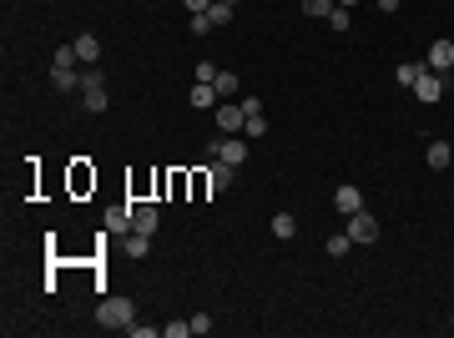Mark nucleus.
Returning <instances> with one entry per match:
<instances>
[{
	"label": "nucleus",
	"instance_id": "nucleus-1",
	"mask_svg": "<svg viewBox=\"0 0 454 338\" xmlns=\"http://www.w3.org/2000/svg\"><path fill=\"white\" fill-rule=\"evenodd\" d=\"M96 323H101V328H111V333L132 328V323H137V308H132V298H101V303H96Z\"/></svg>",
	"mask_w": 454,
	"mask_h": 338
},
{
	"label": "nucleus",
	"instance_id": "nucleus-2",
	"mask_svg": "<svg viewBox=\"0 0 454 338\" xmlns=\"http://www.w3.org/2000/svg\"><path fill=\"white\" fill-rule=\"evenodd\" d=\"M212 157L227 162V167H243L248 162V137H217L212 142Z\"/></svg>",
	"mask_w": 454,
	"mask_h": 338
},
{
	"label": "nucleus",
	"instance_id": "nucleus-3",
	"mask_svg": "<svg viewBox=\"0 0 454 338\" xmlns=\"http://www.w3.org/2000/svg\"><path fill=\"white\" fill-rule=\"evenodd\" d=\"M212 122H217V132H222V137H243L248 111H243V101H238V106H217V117H212Z\"/></svg>",
	"mask_w": 454,
	"mask_h": 338
},
{
	"label": "nucleus",
	"instance_id": "nucleus-4",
	"mask_svg": "<svg viewBox=\"0 0 454 338\" xmlns=\"http://www.w3.org/2000/svg\"><path fill=\"white\" fill-rule=\"evenodd\" d=\"M101 81H106V76H101L96 66L81 76V96H86V111H106V86H101Z\"/></svg>",
	"mask_w": 454,
	"mask_h": 338
},
{
	"label": "nucleus",
	"instance_id": "nucleus-5",
	"mask_svg": "<svg viewBox=\"0 0 454 338\" xmlns=\"http://www.w3.org/2000/svg\"><path fill=\"white\" fill-rule=\"evenodd\" d=\"M349 238H354V243H379V222H374V212L359 207V212L349 217Z\"/></svg>",
	"mask_w": 454,
	"mask_h": 338
},
{
	"label": "nucleus",
	"instance_id": "nucleus-6",
	"mask_svg": "<svg viewBox=\"0 0 454 338\" xmlns=\"http://www.w3.org/2000/svg\"><path fill=\"white\" fill-rule=\"evenodd\" d=\"M414 96H419L424 106H434V101L444 96V81H439V71H429V66H424V76L414 81Z\"/></svg>",
	"mask_w": 454,
	"mask_h": 338
},
{
	"label": "nucleus",
	"instance_id": "nucleus-7",
	"mask_svg": "<svg viewBox=\"0 0 454 338\" xmlns=\"http://www.w3.org/2000/svg\"><path fill=\"white\" fill-rule=\"evenodd\" d=\"M132 207L137 202H111L106 207V233H132Z\"/></svg>",
	"mask_w": 454,
	"mask_h": 338
},
{
	"label": "nucleus",
	"instance_id": "nucleus-8",
	"mask_svg": "<svg viewBox=\"0 0 454 338\" xmlns=\"http://www.w3.org/2000/svg\"><path fill=\"white\" fill-rule=\"evenodd\" d=\"M157 222H162V212H157L152 202H137V207H132V228H137V233L152 238V233H157Z\"/></svg>",
	"mask_w": 454,
	"mask_h": 338
},
{
	"label": "nucleus",
	"instance_id": "nucleus-9",
	"mask_svg": "<svg viewBox=\"0 0 454 338\" xmlns=\"http://www.w3.org/2000/svg\"><path fill=\"white\" fill-rule=\"evenodd\" d=\"M424 66H429V71H449V66H454V41H434Z\"/></svg>",
	"mask_w": 454,
	"mask_h": 338
},
{
	"label": "nucleus",
	"instance_id": "nucleus-10",
	"mask_svg": "<svg viewBox=\"0 0 454 338\" xmlns=\"http://www.w3.org/2000/svg\"><path fill=\"white\" fill-rule=\"evenodd\" d=\"M233 172H238V167H227V162H217V157H212V162H207V187H212V192L233 187Z\"/></svg>",
	"mask_w": 454,
	"mask_h": 338
},
{
	"label": "nucleus",
	"instance_id": "nucleus-11",
	"mask_svg": "<svg viewBox=\"0 0 454 338\" xmlns=\"http://www.w3.org/2000/svg\"><path fill=\"white\" fill-rule=\"evenodd\" d=\"M333 207H338V212H344V217H354V212L364 207V197H359V187H338V192H333Z\"/></svg>",
	"mask_w": 454,
	"mask_h": 338
},
{
	"label": "nucleus",
	"instance_id": "nucleus-12",
	"mask_svg": "<svg viewBox=\"0 0 454 338\" xmlns=\"http://www.w3.org/2000/svg\"><path fill=\"white\" fill-rule=\"evenodd\" d=\"M51 86H56V91H76V86H81L76 66H51Z\"/></svg>",
	"mask_w": 454,
	"mask_h": 338
},
{
	"label": "nucleus",
	"instance_id": "nucleus-13",
	"mask_svg": "<svg viewBox=\"0 0 454 338\" xmlns=\"http://www.w3.org/2000/svg\"><path fill=\"white\" fill-rule=\"evenodd\" d=\"M449 157H454V152H449V142H429V152H424V162L434 167V172H444Z\"/></svg>",
	"mask_w": 454,
	"mask_h": 338
},
{
	"label": "nucleus",
	"instance_id": "nucleus-14",
	"mask_svg": "<svg viewBox=\"0 0 454 338\" xmlns=\"http://www.w3.org/2000/svg\"><path fill=\"white\" fill-rule=\"evenodd\" d=\"M76 56H81L86 66H96V56H101V41H96V36H76Z\"/></svg>",
	"mask_w": 454,
	"mask_h": 338
},
{
	"label": "nucleus",
	"instance_id": "nucleus-15",
	"mask_svg": "<svg viewBox=\"0 0 454 338\" xmlns=\"http://www.w3.org/2000/svg\"><path fill=\"white\" fill-rule=\"evenodd\" d=\"M212 86H217V96H238V86H243V81H238L233 71H217V81H212Z\"/></svg>",
	"mask_w": 454,
	"mask_h": 338
},
{
	"label": "nucleus",
	"instance_id": "nucleus-16",
	"mask_svg": "<svg viewBox=\"0 0 454 338\" xmlns=\"http://www.w3.org/2000/svg\"><path fill=\"white\" fill-rule=\"evenodd\" d=\"M323 248H328V258H344V253L354 248V238H349V233H333V238H328Z\"/></svg>",
	"mask_w": 454,
	"mask_h": 338
},
{
	"label": "nucleus",
	"instance_id": "nucleus-17",
	"mask_svg": "<svg viewBox=\"0 0 454 338\" xmlns=\"http://www.w3.org/2000/svg\"><path fill=\"white\" fill-rule=\"evenodd\" d=\"M273 233H278V238H293V233H298L293 212H278V217H273Z\"/></svg>",
	"mask_w": 454,
	"mask_h": 338
},
{
	"label": "nucleus",
	"instance_id": "nucleus-18",
	"mask_svg": "<svg viewBox=\"0 0 454 338\" xmlns=\"http://www.w3.org/2000/svg\"><path fill=\"white\" fill-rule=\"evenodd\" d=\"M419 76H424V66H419V61H404V66H399V86H409V91H414V81H419Z\"/></svg>",
	"mask_w": 454,
	"mask_h": 338
},
{
	"label": "nucleus",
	"instance_id": "nucleus-19",
	"mask_svg": "<svg viewBox=\"0 0 454 338\" xmlns=\"http://www.w3.org/2000/svg\"><path fill=\"white\" fill-rule=\"evenodd\" d=\"M212 96H217V86H207V81H197L187 101H192V106H212Z\"/></svg>",
	"mask_w": 454,
	"mask_h": 338
},
{
	"label": "nucleus",
	"instance_id": "nucleus-20",
	"mask_svg": "<svg viewBox=\"0 0 454 338\" xmlns=\"http://www.w3.org/2000/svg\"><path fill=\"white\" fill-rule=\"evenodd\" d=\"M147 248H152V243H147V233H137V228H132V233H127V253H132V258H147Z\"/></svg>",
	"mask_w": 454,
	"mask_h": 338
},
{
	"label": "nucleus",
	"instance_id": "nucleus-21",
	"mask_svg": "<svg viewBox=\"0 0 454 338\" xmlns=\"http://www.w3.org/2000/svg\"><path fill=\"white\" fill-rule=\"evenodd\" d=\"M328 26H333V31H349V26H354L349 6H333V11H328Z\"/></svg>",
	"mask_w": 454,
	"mask_h": 338
},
{
	"label": "nucleus",
	"instance_id": "nucleus-22",
	"mask_svg": "<svg viewBox=\"0 0 454 338\" xmlns=\"http://www.w3.org/2000/svg\"><path fill=\"white\" fill-rule=\"evenodd\" d=\"M207 21H212V26H227V21H233V6H222V0H212V11H207Z\"/></svg>",
	"mask_w": 454,
	"mask_h": 338
},
{
	"label": "nucleus",
	"instance_id": "nucleus-23",
	"mask_svg": "<svg viewBox=\"0 0 454 338\" xmlns=\"http://www.w3.org/2000/svg\"><path fill=\"white\" fill-rule=\"evenodd\" d=\"M76 61H81V56H76V46H61V51L51 56V66H76Z\"/></svg>",
	"mask_w": 454,
	"mask_h": 338
},
{
	"label": "nucleus",
	"instance_id": "nucleus-24",
	"mask_svg": "<svg viewBox=\"0 0 454 338\" xmlns=\"http://www.w3.org/2000/svg\"><path fill=\"white\" fill-rule=\"evenodd\" d=\"M263 132H268V122H263V111H258V117H248V127H243V137H248V142H258Z\"/></svg>",
	"mask_w": 454,
	"mask_h": 338
},
{
	"label": "nucleus",
	"instance_id": "nucleus-25",
	"mask_svg": "<svg viewBox=\"0 0 454 338\" xmlns=\"http://www.w3.org/2000/svg\"><path fill=\"white\" fill-rule=\"evenodd\" d=\"M303 11H308V16H323V21H328V11H333V0H303Z\"/></svg>",
	"mask_w": 454,
	"mask_h": 338
},
{
	"label": "nucleus",
	"instance_id": "nucleus-26",
	"mask_svg": "<svg viewBox=\"0 0 454 338\" xmlns=\"http://www.w3.org/2000/svg\"><path fill=\"white\" fill-rule=\"evenodd\" d=\"M187 333H192V318H187V323H167V328H162V338H187Z\"/></svg>",
	"mask_w": 454,
	"mask_h": 338
},
{
	"label": "nucleus",
	"instance_id": "nucleus-27",
	"mask_svg": "<svg viewBox=\"0 0 454 338\" xmlns=\"http://www.w3.org/2000/svg\"><path fill=\"white\" fill-rule=\"evenodd\" d=\"M207 31H212V21H207V11H202V16H192V36H207Z\"/></svg>",
	"mask_w": 454,
	"mask_h": 338
},
{
	"label": "nucleus",
	"instance_id": "nucleus-28",
	"mask_svg": "<svg viewBox=\"0 0 454 338\" xmlns=\"http://www.w3.org/2000/svg\"><path fill=\"white\" fill-rule=\"evenodd\" d=\"M197 81H207V86H212V81H217V66H212V61H202V66H197Z\"/></svg>",
	"mask_w": 454,
	"mask_h": 338
},
{
	"label": "nucleus",
	"instance_id": "nucleus-29",
	"mask_svg": "<svg viewBox=\"0 0 454 338\" xmlns=\"http://www.w3.org/2000/svg\"><path fill=\"white\" fill-rule=\"evenodd\" d=\"M162 328H152V323H132V338H157Z\"/></svg>",
	"mask_w": 454,
	"mask_h": 338
},
{
	"label": "nucleus",
	"instance_id": "nucleus-30",
	"mask_svg": "<svg viewBox=\"0 0 454 338\" xmlns=\"http://www.w3.org/2000/svg\"><path fill=\"white\" fill-rule=\"evenodd\" d=\"M374 6H379L384 16H394V11H399V6H404V0H374Z\"/></svg>",
	"mask_w": 454,
	"mask_h": 338
},
{
	"label": "nucleus",
	"instance_id": "nucleus-31",
	"mask_svg": "<svg viewBox=\"0 0 454 338\" xmlns=\"http://www.w3.org/2000/svg\"><path fill=\"white\" fill-rule=\"evenodd\" d=\"M187 11H192V16H202V11H212V0H187Z\"/></svg>",
	"mask_w": 454,
	"mask_h": 338
},
{
	"label": "nucleus",
	"instance_id": "nucleus-32",
	"mask_svg": "<svg viewBox=\"0 0 454 338\" xmlns=\"http://www.w3.org/2000/svg\"><path fill=\"white\" fill-rule=\"evenodd\" d=\"M338 6H359V0H338Z\"/></svg>",
	"mask_w": 454,
	"mask_h": 338
},
{
	"label": "nucleus",
	"instance_id": "nucleus-33",
	"mask_svg": "<svg viewBox=\"0 0 454 338\" xmlns=\"http://www.w3.org/2000/svg\"><path fill=\"white\" fill-rule=\"evenodd\" d=\"M222 6H238V0H222Z\"/></svg>",
	"mask_w": 454,
	"mask_h": 338
}]
</instances>
